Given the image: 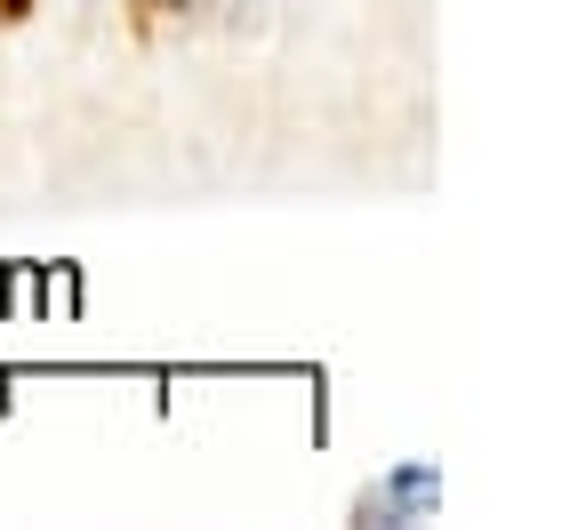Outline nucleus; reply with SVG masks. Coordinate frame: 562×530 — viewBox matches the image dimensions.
Listing matches in <instances>:
<instances>
[{
	"mask_svg": "<svg viewBox=\"0 0 562 530\" xmlns=\"http://www.w3.org/2000/svg\"><path fill=\"white\" fill-rule=\"evenodd\" d=\"M0 9H24V0H0Z\"/></svg>",
	"mask_w": 562,
	"mask_h": 530,
	"instance_id": "nucleus-2",
	"label": "nucleus"
},
{
	"mask_svg": "<svg viewBox=\"0 0 562 530\" xmlns=\"http://www.w3.org/2000/svg\"><path fill=\"white\" fill-rule=\"evenodd\" d=\"M434 507H442V474H434V459H402V466H386L362 498H353V522L402 530V522H426Z\"/></svg>",
	"mask_w": 562,
	"mask_h": 530,
	"instance_id": "nucleus-1",
	"label": "nucleus"
}]
</instances>
